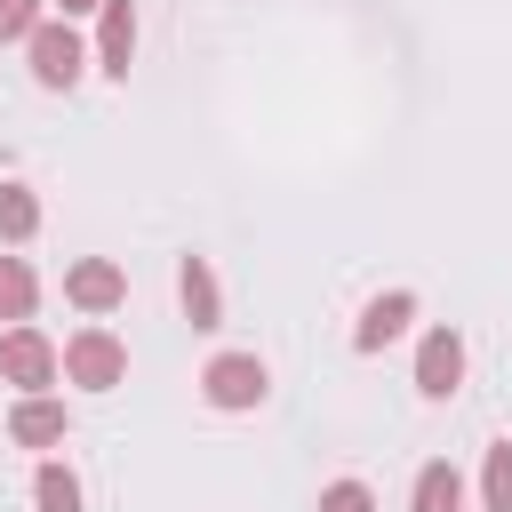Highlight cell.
Listing matches in <instances>:
<instances>
[{
	"mask_svg": "<svg viewBox=\"0 0 512 512\" xmlns=\"http://www.w3.org/2000/svg\"><path fill=\"white\" fill-rule=\"evenodd\" d=\"M320 512H376V488L368 480H328L320 488Z\"/></svg>",
	"mask_w": 512,
	"mask_h": 512,
	"instance_id": "e0dca14e",
	"label": "cell"
},
{
	"mask_svg": "<svg viewBox=\"0 0 512 512\" xmlns=\"http://www.w3.org/2000/svg\"><path fill=\"white\" fill-rule=\"evenodd\" d=\"M464 384V336L456 328H432L424 344H416V392L424 400H448Z\"/></svg>",
	"mask_w": 512,
	"mask_h": 512,
	"instance_id": "8992f818",
	"label": "cell"
},
{
	"mask_svg": "<svg viewBox=\"0 0 512 512\" xmlns=\"http://www.w3.org/2000/svg\"><path fill=\"white\" fill-rule=\"evenodd\" d=\"M264 392H272V368H264L256 352H216V360L200 368V400H208V408H232V416H240V408H256Z\"/></svg>",
	"mask_w": 512,
	"mask_h": 512,
	"instance_id": "7a4b0ae2",
	"label": "cell"
},
{
	"mask_svg": "<svg viewBox=\"0 0 512 512\" xmlns=\"http://www.w3.org/2000/svg\"><path fill=\"white\" fill-rule=\"evenodd\" d=\"M176 296H184L192 328H216V320H224V288H216L208 256H184V264H176Z\"/></svg>",
	"mask_w": 512,
	"mask_h": 512,
	"instance_id": "30bf717a",
	"label": "cell"
},
{
	"mask_svg": "<svg viewBox=\"0 0 512 512\" xmlns=\"http://www.w3.org/2000/svg\"><path fill=\"white\" fill-rule=\"evenodd\" d=\"M128 56H136V8L128 0H104L96 8V64L112 80H128Z\"/></svg>",
	"mask_w": 512,
	"mask_h": 512,
	"instance_id": "9c48e42d",
	"label": "cell"
},
{
	"mask_svg": "<svg viewBox=\"0 0 512 512\" xmlns=\"http://www.w3.org/2000/svg\"><path fill=\"white\" fill-rule=\"evenodd\" d=\"M64 296H72L80 312H120V304H128V272H120L112 256H80V264L64 272Z\"/></svg>",
	"mask_w": 512,
	"mask_h": 512,
	"instance_id": "5b68a950",
	"label": "cell"
},
{
	"mask_svg": "<svg viewBox=\"0 0 512 512\" xmlns=\"http://www.w3.org/2000/svg\"><path fill=\"white\" fill-rule=\"evenodd\" d=\"M128 376V344L112 336V328H80V336H64V384H80V392H112Z\"/></svg>",
	"mask_w": 512,
	"mask_h": 512,
	"instance_id": "6da1fadb",
	"label": "cell"
},
{
	"mask_svg": "<svg viewBox=\"0 0 512 512\" xmlns=\"http://www.w3.org/2000/svg\"><path fill=\"white\" fill-rule=\"evenodd\" d=\"M56 376H64V352H56L32 320L0 336V384H16V392H48Z\"/></svg>",
	"mask_w": 512,
	"mask_h": 512,
	"instance_id": "3957f363",
	"label": "cell"
},
{
	"mask_svg": "<svg viewBox=\"0 0 512 512\" xmlns=\"http://www.w3.org/2000/svg\"><path fill=\"white\" fill-rule=\"evenodd\" d=\"M480 496H488V512H512V440L488 448V464H480Z\"/></svg>",
	"mask_w": 512,
	"mask_h": 512,
	"instance_id": "9a60e30c",
	"label": "cell"
},
{
	"mask_svg": "<svg viewBox=\"0 0 512 512\" xmlns=\"http://www.w3.org/2000/svg\"><path fill=\"white\" fill-rule=\"evenodd\" d=\"M32 504H40V512H80V480H72L64 464H40V472H32Z\"/></svg>",
	"mask_w": 512,
	"mask_h": 512,
	"instance_id": "5bb4252c",
	"label": "cell"
},
{
	"mask_svg": "<svg viewBox=\"0 0 512 512\" xmlns=\"http://www.w3.org/2000/svg\"><path fill=\"white\" fill-rule=\"evenodd\" d=\"M40 232V192H24V184H0V240L16 248V240H32Z\"/></svg>",
	"mask_w": 512,
	"mask_h": 512,
	"instance_id": "4fadbf2b",
	"label": "cell"
},
{
	"mask_svg": "<svg viewBox=\"0 0 512 512\" xmlns=\"http://www.w3.org/2000/svg\"><path fill=\"white\" fill-rule=\"evenodd\" d=\"M24 56H32V80H40V88H72L80 64H88V48H80V32H72L64 16H48V24L24 40Z\"/></svg>",
	"mask_w": 512,
	"mask_h": 512,
	"instance_id": "277c9868",
	"label": "cell"
},
{
	"mask_svg": "<svg viewBox=\"0 0 512 512\" xmlns=\"http://www.w3.org/2000/svg\"><path fill=\"white\" fill-rule=\"evenodd\" d=\"M32 304H40L32 264H24V256H0V320H8V328H24V320H32Z\"/></svg>",
	"mask_w": 512,
	"mask_h": 512,
	"instance_id": "7c38bea8",
	"label": "cell"
},
{
	"mask_svg": "<svg viewBox=\"0 0 512 512\" xmlns=\"http://www.w3.org/2000/svg\"><path fill=\"white\" fill-rule=\"evenodd\" d=\"M48 24V0H0V40H32Z\"/></svg>",
	"mask_w": 512,
	"mask_h": 512,
	"instance_id": "2e32d148",
	"label": "cell"
},
{
	"mask_svg": "<svg viewBox=\"0 0 512 512\" xmlns=\"http://www.w3.org/2000/svg\"><path fill=\"white\" fill-rule=\"evenodd\" d=\"M8 440H16V448H56V440H64V400L24 392V400L8 408Z\"/></svg>",
	"mask_w": 512,
	"mask_h": 512,
	"instance_id": "ba28073f",
	"label": "cell"
},
{
	"mask_svg": "<svg viewBox=\"0 0 512 512\" xmlns=\"http://www.w3.org/2000/svg\"><path fill=\"white\" fill-rule=\"evenodd\" d=\"M408 320H416V296H408V288L368 296V312H360V328H352V352H384V344H392Z\"/></svg>",
	"mask_w": 512,
	"mask_h": 512,
	"instance_id": "52a82bcc",
	"label": "cell"
},
{
	"mask_svg": "<svg viewBox=\"0 0 512 512\" xmlns=\"http://www.w3.org/2000/svg\"><path fill=\"white\" fill-rule=\"evenodd\" d=\"M96 8H104V0H56V16H64V24H72V16H96Z\"/></svg>",
	"mask_w": 512,
	"mask_h": 512,
	"instance_id": "ac0fdd59",
	"label": "cell"
},
{
	"mask_svg": "<svg viewBox=\"0 0 512 512\" xmlns=\"http://www.w3.org/2000/svg\"><path fill=\"white\" fill-rule=\"evenodd\" d=\"M408 512H464V472L456 464H424L408 488Z\"/></svg>",
	"mask_w": 512,
	"mask_h": 512,
	"instance_id": "8fae6325",
	"label": "cell"
}]
</instances>
